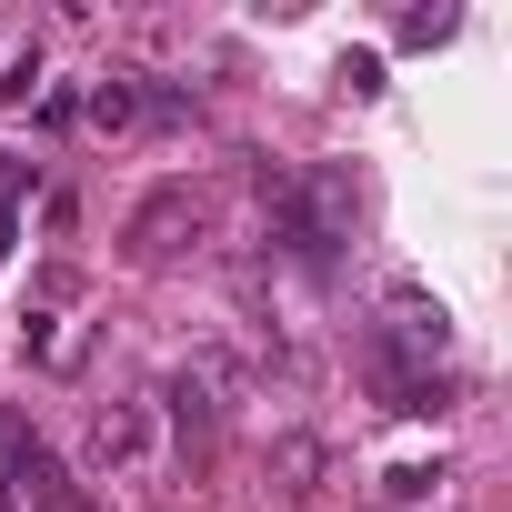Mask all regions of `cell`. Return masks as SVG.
Wrapping results in <instances>:
<instances>
[{
    "mask_svg": "<svg viewBox=\"0 0 512 512\" xmlns=\"http://www.w3.org/2000/svg\"><path fill=\"white\" fill-rule=\"evenodd\" d=\"M262 191H272V241H282V262H302L312 282H332V272H342V241H352V221H362V181H352V161L262 171Z\"/></svg>",
    "mask_w": 512,
    "mask_h": 512,
    "instance_id": "1",
    "label": "cell"
},
{
    "mask_svg": "<svg viewBox=\"0 0 512 512\" xmlns=\"http://www.w3.org/2000/svg\"><path fill=\"white\" fill-rule=\"evenodd\" d=\"M181 231H201V201H191V181H161L141 211H131V262H171V251H181Z\"/></svg>",
    "mask_w": 512,
    "mask_h": 512,
    "instance_id": "2",
    "label": "cell"
},
{
    "mask_svg": "<svg viewBox=\"0 0 512 512\" xmlns=\"http://www.w3.org/2000/svg\"><path fill=\"white\" fill-rule=\"evenodd\" d=\"M161 402H171V432H181V442H211V422H221V362L171 372V382H161Z\"/></svg>",
    "mask_w": 512,
    "mask_h": 512,
    "instance_id": "3",
    "label": "cell"
},
{
    "mask_svg": "<svg viewBox=\"0 0 512 512\" xmlns=\"http://www.w3.org/2000/svg\"><path fill=\"white\" fill-rule=\"evenodd\" d=\"M11 502H21V512H101V492H91V482H71L51 452H31V462H21Z\"/></svg>",
    "mask_w": 512,
    "mask_h": 512,
    "instance_id": "4",
    "label": "cell"
},
{
    "mask_svg": "<svg viewBox=\"0 0 512 512\" xmlns=\"http://www.w3.org/2000/svg\"><path fill=\"white\" fill-rule=\"evenodd\" d=\"M141 442H151V422H141V412H91V462H101V472H111V462H131Z\"/></svg>",
    "mask_w": 512,
    "mask_h": 512,
    "instance_id": "5",
    "label": "cell"
},
{
    "mask_svg": "<svg viewBox=\"0 0 512 512\" xmlns=\"http://www.w3.org/2000/svg\"><path fill=\"white\" fill-rule=\"evenodd\" d=\"M81 121L131 131V121H141V81H91V91H81Z\"/></svg>",
    "mask_w": 512,
    "mask_h": 512,
    "instance_id": "6",
    "label": "cell"
},
{
    "mask_svg": "<svg viewBox=\"0 0 512 512\" xmlns=\"http://www.w3.org/2000/svg\"><path fill=\"white\" fill-rule=\"evenodd\" d=\"M442 482H452L442 462H392V472H382V502H432Z\"/></svg>",
    "mask_w": 512,
    "mask_h": 512,
    "instance_id": "7",
    "label": "cell"
},
{
    "mask_svg": "<svg viewBox=\"0 0 512 512\" xmlns=\"http://www.w3.org/2000/svg\"><path fill=\"white\" fill-rule=\"evenodd\" d=\"M141 121L181 131V121H191V91H181V81H141Z\"/></svg>",
    "mask_w": 512,
    "mask_h": 512,
    "instance_id": "8",
    "label": "cell"
},
{
    "mask_svg": "<svg viewBox=\"0 0 512 512\" xmlns=\"http://www.w3.org/2000/svg\"><path fill=\"white\" fill-rule=\"evenodd\" d=\"M452 31H462L452 11H402V51H442Z\"/></svg>",
    "mask_w": 512,
    "mask_h": 512,
    "instance_id": "9",
    "label": "cell"
},
{
    "mask_svg": "<svg viewBox=\"0 0 512 512\" xmlns=\"http://www.w3.org/2000/svg\"><path fill=\"white\" fill-rule=\"evenodd\" d=\"M41 91V51H11V61H0V101H31Z\"/></svg>",
    "mask_w": 512,
    "mask_h": 512,
    "instance_id": "10",
    "label": "cell"
},
{
    "mask_svg": "<svg viewBox=\"0 0 512 512\" xmlns=\"http://www.w3.org/2000/svg\"><path fill=\"white\" fill-rule=\"evenodd\" d=\"M61 352V332H51V312H21V362H51Z\"/></svg>",
    "mask_w": 512,
    "mask_h": 512,
    "instance_id": "11",
    "label": "cell"
},
{
    "mask_svg": "<svg viewBox=\"0 0 512 512\" xmlns=\"http://www.w3.org/2000/svg\"><path fill=\"white\" fill-rule=\"evenodd\" d=\"M21 201H31V161L0 151V211H21Z\"/></svg>",
    "mask_w": 512,
    "mask_h": 512,
    "instance_id": "12",
    "label": "cell"
},
{
    "mask_svg": "<svg viewBox=\"0 0 512 512\" xmlns=\"http://www.w3.org/2000/svg\"><path fill=\"white\" fill-rule=\"evenodd\" d=\"M0 262H11V211H0Z\"/></svg>",
    "mask_w": 512,
    "mask_h": 512,
    "instance_id": "13",
    "label": "cell"
}]
</instances>
